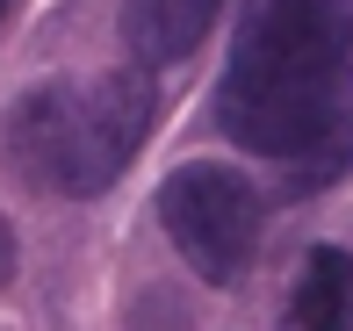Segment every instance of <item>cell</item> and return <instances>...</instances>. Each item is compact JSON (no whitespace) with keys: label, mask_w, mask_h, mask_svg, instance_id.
<instances>
[{"label":"cell","mask_w":353,"mask_h":331,"mask_svg":"<svg viewBox=\"0 0 353 331\" xmlns=\"http://www.w3.org/2000/svg\"><path fill=\"white\" fill-rule=\"evenodd\" d=\"M8 8H14V0H0V22H8Z\"/></svg>","instance_id":"obj_7"},{"label":"cell","mask_w":353,"mask_h":331,"mask_svg":"<svg viewBox=\"0 0 353 331\" xmlns=\"http://www.w3.org/2000/svg\"><path fill=\"white\" fill-rule=\"evenodd\" d=\"M216 14H223V0H123V43H130V58L144 72L152 65H181V58L210 36Z\"/></svg>","instance_id":"obj_4"},{"label":"cell","mask_w":353,"mask_h":331,"mask_svg":"<svg viewBox=\"0 0 353 331\" xmlns=\"http://www.w3.org/2000/svg\"><path fill=\"white\" fill-rule=\"evenodd\" d=\"M281 331H353V252L346 245H317L296 266Z\"/></svg>","instance_id":"obj_5"},{"label":"cell","mask_w":353,"mask_h":331,"mask_svg":"<svg viewBox=\"0 0 353 331\" xmlns=\"http://www.w3.org/2000/svg\"><path fill=\"white\" fill-rule=\"evenodd\" d=\"M159 116L152 72H101V80H43L0 116V159L22 187L58 202L108 195L123 166L144 151Z\"/></svg>","instance_id":"obj_2"},{"label":"cell","mask_w":353,"mask_h":331,"mask_svg":"<svg viewBox=\"0 0 353 331\" xmlns=\"http://www.w3.org/2000/svg\"><path fill=\"white\" fill-rule=\"evenodd\" d=\"M216 130L317 195L353 166V0H245L216 80Z\"/></svg>","instance_id":"obj_1"},{"label":"cell","mask_w":353,"mask_h":331,"mask_svg":"<svg viewBox=\"0 0 353 331\" xmlns=\"http://www.w3.org/2000/svg\"><path fill=\"white\" fill-rule=\"evenodd\" d=\"M8 281H14V224L0 216V288H8Z\"/></svg>","instance_id":"obj_6"},{"label":"cell","mask_w":353,"mask_h":331,"mask_svg":"<svg viewBox=\"0 0 353 331\" xmlns=\"http://www.w3.org/2000/svg\"><path fill=\"white\" fill-rule=\"evenodd\" d=\"M159 224L188 259V274L231 288L260 252V187L223 159H188L159 180Z\"/></svg>","instance_id":"obj_3"}]
</instances>
